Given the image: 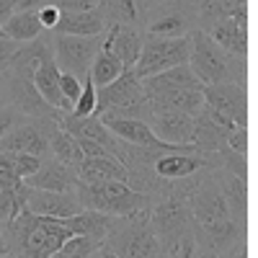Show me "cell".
I'll return each instance as SVG.
<instances>
[{
    "label": "cell",
    "instance_id": "cell-5",
    "mask_svg": "<svg viewBox=\"0 0 258 258\" xmlns=\"http://www.w3.org/2000/svg\"><path fill=\"white\" fill-rule=\"evenodd\" d=\"M188 68L204 85H209V83H240V85H245V62L227 54L199 26L188 31Z\"/></svg>",
    "mask_w": 258,
    "mask_h": 258
},
{
    "label": "cell",
    "instance_id": "cell-29",
    "mask_svg": "<svg viewBox=\"0 0 258 258\" xmlns=\"http://www.w3.org/2000/svg\"><path fill=\"white\" fill-rule=\"evenodd\" d=\"M26 197H29V186L24 181L8 188H0V232L13 217H18L26 209Z\"/></svg>",
    "mask_w": 258,
    "mask_h": 258
},
{
    "label": "cell",
    "instance_id": "cell-16",
    "mask_svg": "<svg viewBox=\"0 0 258 258\" xmlns=\"http://www.w3.org/2000/svg\"><path fill=\"white\" fill-rule=\"evenodd\" d=\"M145 41V29L142 26H129V24H111L109 31L103 34L101 49L111 52L114 57L121 59L124 68H135V62L142 52Z\"/></svg>",
    "mask_w": 258,
    "mask_h": 258
},
{
    "label": "cell",
    "instance_id": "cell-26",
    "mask_svg": "<svg viewBox=\"0 0 258 258\" xmlns=\"http://www.w3.org/2000/svg\"><path fill=\"white\" fill-rule=\"evenodd\" d=\"M3 29H6V36L16 41H34L44 34V26H41L36 11H16L3 24Z\"/></svg>",
    "mask_w": 258,
    "mask_h": 258
},
{
    "label": "cell",
    "instance_id": "cell-12",
    "mask_svg": "<svg viewBox=\"0 0 258 258\" xmlns=\"http://www.w3.org/2000/svg\"><path fill=\"white\" fill-rule=\"evenodd\" d=\"M204 103L225 114L238 126H248V96L240 83H209L204 85Z\"/></svg>",
    "mask_w": 258,
    "mask_h": 258
},
{
    "label": "cell",
    "instance_id": "cell-37",
    "mask_svg": "<svg viewBox=\"0 0 258 258\" xmlns=\"http://www.w3.org/2000/svg\"><path fill=\"white\" fill-rule=\"evenodd\" d=\"M21 181H24V178H21V176L16 173V170H13L8 153H3V150H0V188L16 186V183H21Z\"/></svg>",
    "mask_w": 258,
    "mask_h": 258
},
{
    "label": "cell",
    "instance_id": "cell-30",
    "mask_svg": "<svg viewBox=\"0 0 258 258\" xmlns=\"http://www.w3.org/2000/svg\"><path fill=\"white\" fill-rule=\"evenodd\" d=\"M124 70H126V68L121 64V59H119V57H114L111 52L101 49V52L93 57V62H91V70H88V75L93 78L96 88H101V85H109L111 80H116V78H119Z\"/></svg>",
    "mask_w": 258,
    "mask_h": 258
},
{
    "label": "cell",
    "instance_id": "cell-15",
    "mask_svg": "<svg viewBox=\"0 0 258 258\" xmlns=\"http://www.w3.org/2000/svg\"><path fill=\"white\" fill-rule=\"evenodd\" d=\"M217 44L232 54L235 59H243L248 57V16H225V18H217L204 29Z\"/></svg>",
    "mask_w": 258,
    "mask_h": 258
},
{
    "label": "cell",
    "instance_id": "cell-43",
    "mask_svg": "<svg viewBox=\"0 0 258 258\" xmlns=\"http://www.w3.org/2000/svg\"><path fill=\"white\" fill-rule=\"evenodd\" d=\"M160 3H168V0H142V8L150 11V8H155V6H160Z\"/></svg>",
    "mask_w": 258,
    "mask_h": 258
},
{
    "label": "cell",
    "instance_id": "cell-4",
    "mask_svg": "<svg viewBox=\"0 0 258 258\" xmlns=\"http://www.w3.org/2000/svg\"><path fill=\"white\" fill-rule=\"evenodd\" d=\"M147 207L116 217L96 258H160V243L150 225Z\"/></svg>",
    "mask_w": 258,
    "mask_h": 258
},
{
    "label": "cell",
    "instance_id": "cell-22",
    "mask_svg": "<svg viewBox=\"0 0 258 258\" xmlns=\"http://www.w3.org/2000/svg\"><path fill=\"white\" fill-rule=\"evenodd\" d=\"M214 178H217L220 188H222V197L227 202V209H230V217L245 227V220H248V186H245V178L230 173L222 165L214 168Z\"/></svg>",
    "mask_w": 258,
    "mask_h": 258
},
{
    "label": "cell",
    "instance_id": "cell-9",
    "mask_svg": "<svg viewBox=\"0 0 258 258\" xmlns=\"http://www.w3.org/2000/svg\"><path fill=\"white\" fill-rule=\"evenodd\" d=\"M57 121L44 116H24L16 126L0 137V150L3 153H31L39 158L49 155V140Z\"/></svg>",
    "mask_w": 258,
    "mask_h": 258
},
{
    "label": "cell",
    "instance_id": "cell-1",
    "mask_svg": "<svg viewBox=\"0 0 258 258\" xmlns=\"http://www.w3.org/2000/svg\"><path fill=\"white\" fill-rule=\"evenodd\" d=\"M217 168V165H214ZM214 168H204L188 191L186 204L191 212V227L197 235L199 258H232L245 253V227L230 217L222 188L214 178Z\"/></svg>",
    "mask_w": 258,
    "mask_h": 258
},
{
    "label": "cell",
    "instance_id": "cell-13",
    "mask_svg": "<svg viewBox=\"0 0 258 258\" xmlns=\"http://www.w3.org/2000/svg\"><path fill=\"white\" fill-rule=\"evenodd\" d=\"M235 126H238L235 121H230L225 114L204 103L197 114V124H194V145L204 153H217L222 145H227V137Z\"/></svg>",
    "mask_w": 258,
    "mask_h": 258
},
{
    "label": "cell",
    "instance_id": "cell-2",
    "mask_svg": "<svg viewBox=\"0 0 258 258\" xmlns=\"http://www.w3.org/2000/svg\"><path fill=\"white\" fill-rule=\"evenodd\" d=\"M73 230L57 217L36 214L29 207L3 227V248L11 258H54Z\"/></svg>",
    "mask_w": 258,
    "mask_h": 258
},
{
    "label": "cell",
    "instance_id": "cell-20",
    "mask_svg": "<svg viewBox=\"0 0 258 258\" xmlns=\"http://www.w3.org/2000/svg\"><path fill=\"white\" fill-rule=\"evenodd\" d=\"M59 68H57V62H54V52H44L41 54V59L36 62V68H34V85H36V91L44 96V101H49L54 109L59 111H73V106L64 101L62 91H59Z\"/></svg>",
    "mask_w": 258,
    "mask_h": 258
},
{
    "label": "cell",
    "instance_id": "cell-28",
    "mask_svg": "<svg viewBox=\"0 0 258 258\" xmlns=\"http://www.w3.org/2000/svg\"><path fill=\"white\" fill-rule=\"evenodd\" d=\"M160 258H199L194 227L178 230L173 235H168V238H163L160 240Z\"/></svg>",
    "mask_w": 258,
    "mask_h": 258
},
{
    "label": "cell",
    "instance_id": "cell-40",
    "mask_svg": "<svg viewBox=\"0 0 258 258\" xmlns=\"http://www.w3.org/2000/svg\"><path fill=\"white\" fill-rule=\"evenodd\" d=\"M227 145L232 150H238V153L248 155V126H235L227 137Z\"/></svg>",
    "mask_w": 258,
    "mask_h": 258
},
{
    "label": "cell",
    "instance_id": "cell-33",
    "mask_svg": "<svg viewBox=\"0 0 258 258\" xmlns=\"http://www.w3.org/2000/svg\"><path fill=\"white\" fill-rule=\"evenodd\" d=\"M220 158H222V168L230 170V173L240 176V178H248V163H245V155L238 153V150H232L230 145H222L220 150Z\"/></svg>",
    "mask_w": 258,
    "mask_h": 258
},
{
    "label": "cell",
    "instance_id": "cell-23",
    "mask_svg": "<svg viewBox=\"0 0 258 258\" xmlns=\"http://www.w3.org/2000/svg\"><path fill=\"white\" fill-rule=\"evenodd\" d=\"M78 178L80 181H126L129 183V170L116 155H85L78 165Z\"/></svg>",
    "mask_w": 258,
    "mask_h": 258
},
{
    "label": "cell",
    "instance_id": "cell-24",
    "mask_svg": "<svg viewBox=\"0 0 258 258\" xmlns=\"http://www.w3.org/2000/svg\"><path fill=\"white\" fill-rule=\"evenodd\" d=\"M114 214H106V212H98V209H80L70 217H62V222L68 225L73 232H85V235H93V238H106V232L111 230L114 225Z\"/></svg>",
    "mask_w": 258,
    "mask_h": 258
},
{
    "label": "cell",
    "instance_id": "cell-17",
    "mask_svg": "<svg viewBox=\"0 0 258 258\" xmlns=\"http://www.w3.org/2000/svg\"><path fill=\"white\" fill-rule=\"evenodd\" d=\"M26 207L36 214L44 217H70V214L80 212V202L75 191H49V188H34L29 186V197H26Z\"/></svg>",
    "mask_w": 258,
    "mask_h": 258
},
{
    "label": "cell",
    "instance_id": "cell-46",
    "mask_svg": "<svg viewBox=\"0 0 258 258\" xmlns=\"http://www.w3.org/2000/svg\"><path fill=\"white\" fill-rule=\"evenodd\" d=\"M0 103H3V91H0Z\"/></svg>",
    "mask_w": 258,
    "mask_h": 258
},
{
    "label": "cell",
    "instance_id": "cell-38",
    "mask_svg": "<svg viewBox=\"0 0 258 258\" xmlns=\"http://www.w3.org/2000/svg\"><path fill=\"white\" fill-rule=\"evenodd\" d=\"M21 119H24V114L18 109H13L11 103H0V137H3L11 126H16Z\"/></svg>",
    "mask_w": 258,
    "mask_h": 258
},
{
    "label": "cell",
    "instance_id": "cell-11",
    "mask_svg": "<svg viewBox=\"0 0 258 258\" xmlns=\"http://www.w3.org/2000/svg\"><path fill=\"white\" fill-rule=\"evenodd\" d=\"M142 29L150 36H163V39H176L186 36L191 29H197V18L191 16L188 8H183L178 0H168L155 8L145 11Z\"/></svg>",
    "mask_w": 258,
    "mask_h": 258
},
{
    "label": "cell",
    "instance_id": "cell-14",
    "mask_svg": "<svg viewBox=\"0 0 258 258\" xmlns=\"http://www.w3.org/2000/svg\"><path fill=\"white\" fill-rule=\"evenodd\" d=\"M147 124L163 142L194 145V124H197V116L194 114L173 111V109H153Z\"/></svg>",
    "mask_w": 258,
    "mask_h": 258
},
{
    "label": "cell",
    "instance_id": "cell-8",
    "mask_svg": "<svg viewBox=\"0 0 258 258\" xmlns=\"http://www.w3.org/2000/svg\"><path fill=\"white\" fill-rule=\"evenodd\" d=\"M188 62V34L186 36H176V39H163V36H150L145 34L142 41V52L135 62V75L142 80L147 75L163 73L168 68Z\"/></svg>",
    "mask_w": 258,
    "mask_h": 258
},
{
    "label": "cell",
    "instance_id": "cell-34",
    "mask_svg": "<svg viewBox=\"0 0 258 258\" xmlns=\"http://www.w3.org/2000/svg\"><path fill=\"white\" fill-rule=\"evenodd\" d=\"M8 158H11L13 170L21 178H29L31 173H36V168L41 165V160H44V158L31 155V153H8Z\"/></svg>",
    "mask_w": 258,
    "mask_h": 258
},
{
    "label": "cell",
    "instance_id": "cell-36",
    "mask_svg": "<svg viewBox=\"0 0 258 258\" xmlns=\"http://www.w3.org/2000/svg\"><path fill=\"white\" fill-rule=\"evenodd\" d=\"M21 47H24V41H16L11 36H0V73L13 62V57L18 54Z\"/></svg>",
    "mask_w": 258,
    "mask_h": 258
},
{
    "label": "cell",
    "instance_id": "cell-39",
    "mask_svg": "<svg viewBox=\"0 0 258 258\" xmlns=\"http://www.w3.org/2000/svg\"><path fill=\"white\" fill-rule=\"evenodd\" d=\"M36 13H39V21H41V26H44V31H54L57 21L62 16V11L54 3H44L41 8H36Z\"/></svg>",
    "mask_w": 258,
    "mask_h": 258
},
{
    "label": "cell",
    "instance_id": "cell-19",
    "mask_svg": "<svg viewBox=\"0 0 258 258\" xmlns=\"http://www.w3.org/2000/svg\"><path fill=\"white\" fill-rule=\"evenodd\" d=\"M54 31L75 34V36H103L109 31V21H106V13L98 3L96 8H88V11H62Z\"/></svg>",
    "mask_w": 258,
    "mask_h": 258
},
{
    "label": "cell",
    "instance_id": "cell-10",
    "mask_svg": "<svg viewBox=\"0 0 258 258\" xmlns=\"http://www.w3.org/2000/svg\"><path fill=\"white\" fill-rule=\"evenodd\" d=\"M101 44H103V36H75V34L52 31V52H54L57 68L78 78H83L91 70V62L101 52Z\"/></svg>",
    "mask_w": 258,
    "mask_h": 258
},
{
    "label": "cell",
    "instance_id": "cell-41",
    "mask_svg": "<svg viewBox=\"0 0 258 258\" xmlns=\"http://www.w3.org/2000/svg\"><path fill=\"white\" fill-rule=\"evenodd\" d=\"M54 3L59 11H88V8H96L101 0H49Z\"/></svg>",
    "mask_w": 258,
    "mask_h": 258
},
{
    "label": "cell",
    "instance_id": "cell-3",
    "mask_svg": "<svg viewBox=\"0 0 258 258\" xmlns=\"http://www.w3.org/2000/svg\"><path fill=\"white\" fill-rule=\"evenodd\" d=\"M142 88L150 109H173L197 116L204 106V83L194 75L188 62L142 78Z\"/></svg>",
    "mask_w": 258,
    "mask_h": 258
},
{
    "label": "cell",
    "instance_id": "cell-32",
    "mask_svg": "<svg viewBox=\"0 0 258 258\" xmlns=\"http://www.w3.org/2000/svg\"><path fill=\"white\" fill-rule=\"evenodd\" d=\"M96 111V83H93V78L85 73L83 75V88H80V96H78V101L73 103V111L70 114H75V116H88V114H93Z\"/></svg>",
    "mask_w": 258,
    "mask_h": 258
},
{
    "label": "cell",
    "instance_id": "cell-7",
    "mask_svg": "<svg viewBox=\"0 0 258 258\" xmlns=\"http://www.w3.org/2000/svg\"><path fill=\"white\" fill-rule=\"evenodd\" d=\"M103 111H114L119 116H137L142 121L150 119L153 109H150V101L145 96L142 80L135 75L132 68H126L109 85L96 88V111L93 114H103Z\"/></svg>",
    "mask_w": 258,
    "mask_h": 258
},
{
    "label": "cell",
    "instance_id": "cell-18",
    "mask_svg": "<svg viewBox=\"0 0 258 258\" xmlns=\"http://www.w3.org/2000/svg\"><path fill=\"white\" fill-rule=\"evenodd\" d=\"M26 186L34 188H49V191H75L78 186V170L64 165L62 160L47 155L41 160V165L36 168V173H31L29 178H24Z\"/></svg>",
    "mask_w": 258,
    "mask_h": 258
},
{
    "label": "cell",
    "instance_id": "cell-45",
    "mask_svg": "<svg viewBox=\"0 0 258 258\" xmlns=\"http://www.w3.org/2000/svg\"><path fill=\"white\" fill-rule=\"evenodd\" d=\"M3 255H6V248H3V245H0V258H3Z\"/></svg>",
    "mask_w": 258,
    "mask_h": 258
},
{
    "label": "cell",
    "instance_id": "cell-35",
    "mask_svg": "<svg viewBox=\"0 0 258 258\" xmlns=\"http://www.w3.org/2000/svg\"><path fill=\"white\" fill-rule=\"evenodd\" d=\"M80 88H83V78H78V75H73V73H59V91H62L64 101H68L70 106L78 101Z\"/></svg>",
    "mask_w": 258,
    "mask_h": 258
},
{
    "label": "cell",
    "instance_id": "cell-21",
    "mask_svg": "<svg viewBox=\"0 0 258 258\" xmlns=\"http://www.w3.org/2000/svg\"><path fill=\"white\" fill-rule=\"evenodd\" d=\"M197 18V26L207 29L212 21L225 16H248V0H178Z\"/></svg>",
    "mask_w": 258,
    "mask_h": 258
},
{
    "label": "cell",
    "instance_id": "cell-42",
    "mask_svg": "<svg viewBox=\"0 0 258 258\" xmlns=\"http://www.w3.org/2000/svg\"><path fill=\"white\" fill-rule=\"evenodd\" d=\"M16 6H18V0H0V24H6L16 13Z\"/></svg>",
    "mask_w": 258,
    "mask_h": 258
},
{
    "label": "cell",
    "instance_id": "cell-44",
    "mask_svg": "<svg viewBox=\"0 0 258 258\" xmlns=\"http://www.w3.org/2000/svg\"><path fill=\"white\" fill-rule=\"evenodd\" d=\"M0 36H6V29H3V24H0Z\"/></svg>",
    "mask_w": 258,
    "mask_h": 258
},
{
    "label": "cell",
    "instance_id": "cell-31",
    "mask_svg": "<svg viewBox=\"0 0 258 258\" xmlns=\"http://www.w3.org/2000/svg\"><path fill=\"white\" fill-rule=\"evenodd\" d=\"M101 243H103V240H101V238H93V235L73 232L70 238L62 243V248L57 250L54 258H96Z\"/></svg>",
    "mask_w": 258,
    "mask_h": 258
},
{
    "label": "cell",
    "instance_id": "cell-6",
    "mask_svg": "<svg viewBox=\"0 0 258 258\" xmlns=\"http://www.w3.org/2000/svg\"><path fill=\"white\" fill-rule=\"evenodd\" d=\"M78 202L85 209H98L106 214H114V217H121V214L137 212L142 207L150 204V197L145 191L132 188L126 181H80L75 186Z\"/></svg>",
    "mask_w": 258,
    "mask_h": 258
},
{
    "label": "cell",
    "instance_id": "cell-27",
    "mask_svg": "<svg viewBox=\"0 0 258 258\" xmlns=\"http://www.w3.org/2000/svg\"><path fill=\"white\" fill-rule=\"evenodd\" d=\"M101 8L106 13V21L111 24H129V26H142L145 8L142 0H101Z\"/></svg>",
    "mask_w": 258,
    "mask_h": 258
},
{
    "label": "cell",
    "instance_id": "cell-25",
    "mask_svg": "<svg viewBox=\"0 0 258 258\" xmlns=\"http://www.w3.org/2000/svg\"><path fill=\"white\" fill-rule=\"evenodd\" d=\"M49 155L57 158V160H62L64 165L75 168V170H78V165H80L83 158H85V155H83V147H80V142H78V137L70 135L68 129H62L59 124L54 126L52 140H49Z\"/></svg>",
    "mask_w": 258,
    "mask_h": 258
}]
</instances>
